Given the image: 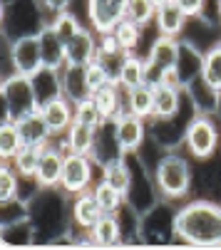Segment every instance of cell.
<instances>
[{
	"label": "cell",
	"mask_w": 221,
	"mask_h": 250,
	"mask_svg": "<svg viewBox=\"0 0 221 250\" xmlns=\"http://www.w3.org/2000/svg\"><path fill=\"white\" fill-rule=\"evenodd\" d=\"M43 47L38 35H23L15 40H5V72L3 77L18 72L32 77L43 67Z\"/></svg>",
	"instance_id": "7"
},
{
	"label": "cell",
	"mask_w": 221,
	"mask_h": 250,
	"mask_svg": "<svg viewBox=\"0 0 221 250\" xmlns=\"http://www.w3.org/2000/svg\"><path fill=\"white\" fill-rule=\"evenodd\" d=\"M67 146L75 154H90L92 144H95V126L82 124V122H72V126L67 129Z\"/></svg>",
	"instance_id": "32"
},
{
	"label": "cell",
	"mask_w": 221,
	"mask_h": 250,
	"mask_svg": "<svg viewBox=\"0 0 221 250\" xmlns=\"http://www.w3.org/2000/svg\"><path fill=\"white\" fill-rule=\"evenodd\" d=\"M201 64H204V52H201V47L194 45L192 40H184V38H181L179 57H176V64H174L181 87H187L194 77L201 75Z\"/></svg>",
	"instance_id": "18"
},
{
	"label": "cell",
	"mask_w": 221,
	"mask_h": 250,
	"mask_svg": "<svg viewBox=\"0 0 221 250\" xmlns=\"http://www.w3.org/2000/svg\"><path fill=\"white\" fill-rule=\"evenodd\" d=\"M18 126H20V134H23V141H25V144L45 146L48 141L52 139V134H50L45 119L40 117V112L32 114V117H27V119H23V122H18Z\"/></svg>",
	"instance_id": "29"
},
{
	"label": "cell",
	"mask_w": 221,
	"mask_h": 250,
	"mask_svg": "<svg viewBox=\"0 0 221 250\" xmlns=\"http://www.w3.org/2000/svg\"><path fill=\"white\" fill-rule=\"evenodd\" d=\"M174 218H176V208L172 201H159L152 210L142 213V240L144 245H167L176 240L174 230Z\"/></svg>",
	"instance_id": "9"
},
{
	"label": "cell",
	"mask_w": 221,
	"mask_h": 250,
	"mask_svg": "<svg viewBox=\"0 0 221 250\" xmlns=\"http://www.w3.org/2000/svg\"><path fill=\"white\" fill-rule=\"evenodd\" d=\"M129 0H85L87 22L90 27L99 32H109L122 18H127Z\"/></svg>",
	"instance_id": "12"
},
{
	"label": "cell",
	"mask_w": 221,
	"mask_h": 250,
	"mask_svg": "<svg viewBox=\"0 0 221 250\" xmlns=\"http://www.w3.org/2000/svg\"><path fill=\"white\" fill-rule=\"evenodd\" d=\"M216 15H219V20H221V0H216Z\"/></svg>",
	"instance_id": "44"
},
{
	"label": "cell",
	"mask_w": 221,
	"mask_h": 250,
	"mask_svg": "<svg viewBox=\"0 0 221 250\" xmlns=\"http://www.w3.org/2000/svg\"><path fill=\"white\" fill-rule=\"evenodd\" d=\"M62 92L72 102H80V99L92 97V89L87 84L85 64H65L62 67Z\"/></svg>",
	"instance_id": "22"
},
{
	"label": "cell",
	"mask_w": 221,
	"mask_h": 250,
	"mask_svg": "<svg viewBox=\"0 0 221 250\" xmlns=\"http://www.w3.org/2000/svg\"><path fill=\"white\" fill-rule=\"evenodd\" d=\"M192 18L184 13L174 0H167V3H162V5H157V18H154V22H157V32L159 35H169V38H181L184 35V30H187V22H189Z\"/></svg>",
	"instance_id": "20"
},
{
	"label": "cell",
	"mask_w": 221,
	"mask_h": 250,
	"mask_svg": "<svg viewBox=\"0 0 221 250\" xmlns=\"http://www.w3.org/2000/svg\"><path fill=\"white\" fill-rule=\"evenodd\" d=\"M95 161L90 154H75L70 151L65 156L62 176H60V188L67 191L70 196H77L85 191H92L95 186Z\"/></svg>",
	"instance_id": "10"
},
{
	"label": "cell",
	"mask_w": 221,
	"mask_h": 250,
	"mask_svg": "<svg viewBox=\"0 0 221 250\" xmlns=\"http://www.w3.org/2000/svg\"><path fill=\"white\" fill-rule=\"evenodd\" d=\"M0 243L3 245H35V228L30 221L0 226Z\"/></svg>",
	"instance_id": "33"
},
{
	"label": "cell",
	"mask_w": 221,
	"mask_h": 250,
	"mask_svg": "<svg viewBox=\"0 0 221 250\" xmlns=\"http://www.w3.org/2000/svg\"><path fill=\"white\" fill-rule=\"evenodd\" d=\"M48 22L40 0H10L3 3V38L15 40L23 35H38Z\"/></svg>",
	"instance_id": "5"
},
{
	"label": "cell",
	"mask_w": 221,
	"mask_h": 250,
	"mask_svg": "<svg viewBox=\"0 0 221 250\" xmlns=\"http://www.w3.org/2000/svg\"><path fill=\"white\" fill-rule=\"evenodd\" d=\"M40 3H43V8H45V13H48V20H50V15H55V13H60V10H70L72 0H40Z\"/></svg>",
	"instance_id": "43"
},
{
	"label": "cell",
	"mask_w": 221,
	"mask_h": 250,
	"mask_svg": "<svg viewBox=\"0 0 221 250\" xmlns=\"http://www.w3.org/2000/svg\"><path fill=\"white\" fill-rule=\"evenodd\" d=\"M99 52V35L92 27H82L75 38L65 42L67 64H90Z\"/></svg>",
	"instance_id": "16"
},
{
	"label": "cell",
	"mask_w": 221,
	"mask_h": 250,
	"mask_svg": "<svg viewBox=\"0 0 221 250\" xmlns=\"http://www.w3.org/2000/svg\"><path fill=\"white\" fill-rule=\"evenodd\" d=\"M129 109H132V114L152 119V114H154V84L144 82V84L129 89Z\"/></svg>",
	"instance_id": "31"
},
{
	"label": "cell",
	"mask_w": 221,
	"mask_h": 250,
	"mask_svg": "<svg viewBox=\"0 0 221 250\" xmlns=\"http://www.w3.org/2000/svg\"><path fill=\"white\" fill-rule=\"evenodd\" d=\"M127 18L137 22L139 27H147L157 18V3L154 0H129L127 5Z\"/></svg>",
	"instance_id": "39"
},
{
	"label": "cell",
	"mask_w": 221,
	"mask_h": 250,
	"mask_svg": "<svg viewBox=\"0 0 221 250\" xmlns=\"http://www.w3.org/2000/svg\"><path fill=\"white\" fill-rule=\"evenodd\" d=\"M117 82L124 89H134V87L144 84L147 82V62H144V57H139L137 52H127Z\"/></svg>",
	"instance_id": "26"
},
{
	"label": "cell",
	"mask_w": 221,
	"mask_h": 250,
	"mask_svg": "<svg viewBox=\"0 0 221 250\" xmlns=\"http://www.w3.org/2000/svg\"><path fill=\"white\" fill-rule=\"evenodd\" d=\"M184 92H187V97L192 99L194 109H196L199 114H216V112H219L221 92L214 89V87L204 80V75L194 77L187 87H184Z\"/></svg>",
	"instance_id": "19"
},
{
	"label": "cell",
	"mask_w": 221,
	"mask_h": 250,
	"mask_svg": "<svg viewBox=\"0 0 221 250\" xmlns=\"http://www.w3.org/2000/svg\"><path fill=\"white\" fill-rule=\"evenodd\" d=\"M127 161L132 166V181H129V188L124 193V201L127 206H132L137 213H147L152 210L159 201H162V193H159V186H157V178H154V171L147 168V164L137 156V154H127Z\"/></svg>",
	"instance_id": "6"
},
{
	"label": "cell",
	"mask_w": 221,
	"mask_h": 250,
	"mask_svg": "<svg viewBox=\"0 0 221 250\" xmlns=\"http://www.w3.org/2000/svg\"><path fill=\"white\" fill-rule=\"evenodd\" d=\"M43 149H45V146L25 144V146L10 159V164L15 166V171L25 178V181H32V184H35V171H38V164H40Z\"/></svg>",
	"instance_id": "27"
},
{
	"label": "cell",
	"mask_w": 221,
	"mask_h": 250,
	"mask_svg": "<svg viewBox=\"0 0 221 250\" xmlns=\"http://www.w3.org/2000/svg\"><path fill=\"white\" fill-rule=\"evenodd\" d=\"M112 32H115V38H117V42H120V47H122L124 52H134V50L139 47V42H142L144 27H139V25L132 22L129 18H122V20L112 27Z\"/></svg>",
	"instance_id": "35"
},
{
	"label": "cell",
	"mask_w": 221,
	"mask_h": 250,
	"mask_svg": "<svg viewBox=\"0 0 221 250\" xmlns=\"http://www.w3.org/2000/svg\"><path fill=\"white\" fill-rule=\"evenodd\" d=\"M48 25L60 35V38L67 42V40H72L75 35L85 27L82 22H80V18L72 13V10H60V13H55V15H50V20H48Z\"/></svg>",
	"instance_id": "37"
},
{
	"label": "cell",
	"mask_w": 221,
	"mask_h": 250,
	"mask_svg": "<svg viewBox=\"0 0 221 250\" xmlns=\"http://www.w3.org/2000/svg\"><path fill=\"white\" fill-rule=\"evenodd\" d=\"M99 171H102V181L112 184L115 188H120L122 193H127L129 181H132V166H129L127 156H122V159H117V161H109V164L102 166Z\"/></svg>",
	"instance_id": "30"
},
{
	"label": "cell",
	"mask_w": 221,
	"mask_h": 250,
	"mask_svg": "<svg viewBox=\"0 0 221 250\" xmlns=\"http://www.w3.org/2000/svg\"><path fill=\"white\" fill-rule=\"evenodd\" d=\"M23 146H25V141H23L18 122L3 119V124H0V159L10 161Z\"/></svg>",
	"instance_id": "28"
},
{
	"label": "cell",
	"mask_w": 221,
	"mask_h": 250,
	"mask_svg": "<svg viewBox=\"0 0 221 250\" xmlns=\"http://www.w3.org/2000/svg\"><path fill=\"white\" fill-rule=\"evenodd\" d=\"M174 230L176 240L184 245H221V203L209 198L187 201L176 208Z\"/></svg>",
	"instance_id": "2"
},
{
	"label": "cell",
	"mask_w": 221,
	"mask_h": 250,
	"mask_svg": "<svg viewBox=\"0 0 221 250\" xmlns=\"http://www.w3.org/2000/svg\"><path fill=\"white\" fill-rule=\"evenodd\" d=\"M102 216H104V210L97 203V198H95L92 191L72 196V228H77V230H92Z\"/></svg>",
	"instance_id": "17"
},
{
	"label": "cell",
	"mask_w": 221,
	"mask_h": 250,
	"mask_svg": "<svg viewBox=\"0 0 221 250\" xmlns=\"http://www.w3.org/2000/svg\"><path fill=\"white\" fill-rule=\"evenodd\" d=\"M174 3L187 13L189 18H201L206 13V5H209V0H174Z\"/></svg>",
	"instance_id": "42"
},
{
	"label": "cell",
	"mask_w": 221,
	"mask_h": 250,
	"mask_svg": "<svg viewBox=\"0 0 221 250\" xmlns=\"http://www.w3.org/2000/svg\"><path fill=\"white\" fill-rule=\"evenodd\" d=\"M40 117L45 119L52 136L67 134V129L75 122V102L67 99L65 94H60V97H55V99H50L40 106Z\"/></svg>",
	"instance_id": "15"
},
{
	"label": "cell",
	"mask_w": 221,
	"mask_h": 250,
	"mask_svg": "<svg viewBox=\"0 0 221 250\" xmlns=\"http://www.w3.org/2000/svg\"><path fill=\"white\" fill-rule=\"evenodd\" d=\"M201 75L204 80L221 92V40L209 45V50L204 52V64H201Z\"/></svg>",
	"instance_id": "36"
},
{
	"label": "cell",
	"mask_w": 221,
	"mask_h": 250,
	"mask_svg": "<svg viewBox=\"0 0 221 250\" xmlns=\"http://www.w3.org/2000/svg\"><path fill=\"white\" fill-rule=\"evenodd\" d=\"M23 181H25V178L15 171V166L10 161H3V166H0V203L18 198Z\"/></svg>",
	"instance_id": "38"
},
{
	"label": "cell",
	"mask_w": 221,
	"mask_h": 250,
	"mask_svg": "<svg viewBox=\"0 0 221 250\" xmlns=\"http://www.w3.org/2000/svg\"><path fill=\"white\" fill-rule=\"evenodd\" d=\"M221 144V129L214 124L211 114H194V119L184 134V149L189 151L196 161H206L216 154Z\"/></svg>",
	"instance_id": "8"
},
{
	"label": "cell",
	"mask_w": 221,
	"mask_h": 250,
	"mask_svg": "<svg viewBox=\"0 0 221 250\" xmlns=\"http://www.w3.org/2000/svg\"><path fill=\"white\" fill-rule=\"evenodd\" d=\"M154 178H157V186L164 201H184L192 193V181H194V173L192 166L187 161V156H181L176 149L174 151H162V156L154 164Z\"/></svg>",
	"instance_id": "3"
},
{
	"label": "cell",
	"mask_w": 221,
	"mask_h": 250,
	"mask_svg": "<svg viewBox=\"0 0 221 250\" xmlns=\"http://www.w3.org/2000/svg\"><path fill=\"white\" fill-rule=\"evenodd\" d=\"M90 235H92V243L102 245V248L124 245V233H122L117 213H104V216L97 221V226L90 230Z\"/></svg>",
	"instance_id": "23"
},
{
	"label": "cell",
	"mask_w": 221,
	"mask_h": 250,
	"mask_svg": "<svg viewBox=\"0 0 221 250\" xmlns=\"http://www.w3.org/2000/svg\"><path fill=\"white\" fill-rule=\"evenodd\" d=\"M149 119H144L139 114H122L120 119H115V126H117V139H120V146L124 154H139L142 144L147 134H149Z\"/></svg>",
	"instance_id": "14"
},
{
	"label": "cell",
	"mask_w": 221,
	"mask_h": 250,
	"mask_svg": "<svg viewBox=\"0 0 221 250\" xmlns=\"http://www.w3.org/2000/svg\"><path fill=\"white\" fill-rule=\"evenodd\" d=\"M85 72H87V84H90V89L95 92V89H99V87H104L107 82H115L112 77H109V72L104 69V64L95 57L90 64H85Z\"/></svg>",
	"instance_id": "41"
},
{
	"label": "cell",
	"mask_w": 221,
	"mask_h": 250,
	"mask_svg": "<svg viewBox=\"0 0 221 250\" xmlns=\"http://www.w3.org/2000/svg\"><path fill=\"white\" fill-rule=\"evenodd\" d=\"M179 45H181V38H169V35H157L154 42L147 50V82L149 84H159L162 77L174 69L176 64V57H179Z\"/></svg>",
	"instance_id": "11"
},
{
	"label": "cell",
	"mask_w": 221,
	"mask_h": 250,
	"mask_svg": "<svg viewBox=\"0 0 221 250\" xmlns=\"http://www.w3.org/2000/svg\"><path fill=\"white\" fill-rule=\"evenodd\" d=\"M40 38V47H43V62L48 67H57L62 69L67 64V57H65V40L60 38V35L45 22L43 30L38 32Z\"/></svg>",
	"instance_id": "24"
},
{
	"label": "cell",
	"mask_w": 221,
	"mask_h": 250,
	"mask_svg": "<svg viewBox=\"0 0 221 250\" xmlns=\"http://www.w3.org/2000/svg\"><path fill=\"white\" fill-rule=\"evenodd\" d=\"M27 206L30 223L35 228V245H55L72 230V196L60 186H35Z\"/></svg>",
	"instance_id": "1"
},
{
	"label": "cell",
	"mask_w": 221,
	"mask_h": 250,
	"mask_svg": "<svg viewBox=\"0 0 221 250\" xmlns=\"http://www.w3.org/2000/svg\"><path fill=\"white\" fill-rule=\"evenodd\" d=\"M184 94L181 87L172 84H154V114L152 117H174L184 106Z\"/></svg>",
	"instance_id": "25"
},
{
	"label": "cell",
	"mask_w": 221,
	"mask_h": 250,
	"mask_svg": "<svg viewBox=\"0 0 221 250\" xmlns=\"http://www.w3.org/2000/svg\"><path fill=\"white\" fill-rule=\"evenodd\" d=\"M90 156H92V161L97 164V168L107 166L109 161H117V159L127 156V154L122 151V146H120L115 119H107V122H102L99 126H95V144H92Z\"/></svg>",
	"instance_id": "13"
},
{
	"label": "cell",
	"mask_w": 221,
	"mask_h": 250,
	"mask_svg": "<svg viewBox=\"0 0 221 250\" xmlns=\"http://www.w3.org/2000/svg\"><path fill=\"white\" fill-rule=\"evenodd\" d=\"M154 3H157V5H162V3H167V0H154Z\"/></svg>",
	"instance_id": "45"
},
{
	"label": "cell",
	"mask_w": 221,
	"mask_h": 250,
	"mask_svg": "<svg viewBox=\"0 0 221 250\" xmlns=\"http://www.w3.org/2000/svg\"><path fill=\"white\" fill-rule=\"evenodd\" d=\"M32 87H35V94H38L40 106H43L45 102H50V99L65 94V92H62V69L43 64L38 72L32 75Z\"/></svg>",
	"instance_id": "21"
},
{
	"label": "cell",
	"mask_w": 221,
	"mask_h": 250,
	"mask_svg": "<svg viewBox=\"0 0 221 250\" xmlns=\"http://www.w3.org/2000/svg\"><path fill=\"white\" fill-rule=\"evenodd\" d=\"M0 97H3V119L23 122L40 112V102L32 87V77L27 75H8L0 84Z\"/></svg>",
	"instance_id": "4"
},
{
	"label": "cell",
	"mask_w": 221,
	"mask_h": 250,
	"mask_svg": "<svg viewBox=\"0 0 221 250\" xmlns=\"http://www.w3.org/2000/svg\"><path fill=\"white\" fill-rule=\"evenodd\" d=\"M92 193H95V198H97V203L102 206L104 213H117L127 203L124 201V193L120 188H115L112 184H107V181H97L92 186Z\"/></svg>",
	"instance_id": "34"
},
{
	"label": "cell",
	"mask_w": 221,
	"mask_h": 250,
	"mask_svg": "<svg viewBox=\"0 0 221 250\" xmlns=\"http://www.w3.org/2000/svg\"><path fill=\"white\" fill-rule=\"evenodd\" d=\"M75 122H82V124H90V126H99L102 122H107V117L99 109V104L92 97H87V99L75 102Z\"/></svg>",
	"instance_id": "40"
}]
</instances>
